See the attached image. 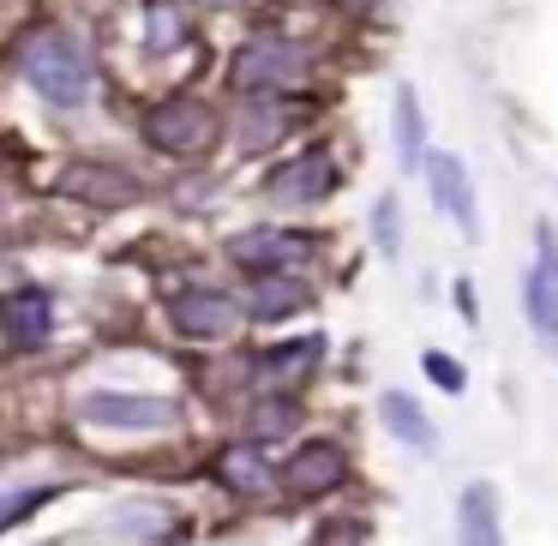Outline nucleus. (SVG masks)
Returning a JSON list of instances; mask_svg holds the SVG:
<instances>
[{"mask_svg":"<svg viewBox=\"0 0 558 546\" xmlns=\"http://www.w3.org/2000/svg\"><path fill=\"white\" fill-rule=\"evenodd\" d=\"M19 73H25V85L37 90V97L61 102V109L85 102V90H90V61H85V49H78V37H66V31H37V37L19 49Z\"/></svg>","mask_w":558,"mask_h":546,"instance_id":"1","label":"nucleus"},{"mask_svg":"<svg viewBox=\"0 0 558 546\" xmlns=\"http://www.w3.org/2000/svg\"><path fill=\"white\" fill-rule=\"evenodd\" d=\"M145 138L157 150H169V157H198V150H210V138H217V114L198 97H169L162 109H150Z\"/></svg>","mask_w":558,"mask_h":546,"instance_id":"2","label":"nucleus"},{"mask_svg":"<svg viewBox=\"0 0 558 546\" xmlns=\"http://www.w3.org/2000/svg\"><path fill=\"white\" fill-rule=\"evenodd\" d=\"M174 414L181 409L169 397H138V390H85L78 397V421L121 426V433H150V426H169Z\"/></svg>","mask_w":558,"mask_h":546,"instance_id":"3","label":"nucleus"},{"mask_svg":"<svg viewBox=\"0 0 558 546\" xmlns=\"http://www.w3.org/2000/svg\"><path fill=\"white\" fill-rule=\"evenodd\" d=\"M301 73H306V49L282 37H258L234 54V85L241 90H277V85H294Z\"/></svg>","mask_w":558,"mask_h":546,"instance_id":"4","label":"nucleus"},{"mask_svg":"<svg viewBox=\"0 0 558 546\" xmlns=\"http://www.w3.org/2000/svg\"><path fill=\"white\" fill-rule=\"evenodd\" d=\"M313 253H318V241L313 234H294V229H246L229 241V258L234 265H253L258 277H265V270H289Z\"/></svg>","mask_w":558,"mask_h":546,"instance_id":"5","label":"nucleus"},{"mask_svg":"<svg viewBox=\"0 0 558 546\" xmlns=\"http://www.w3.org/2000/svg\"><path fill=\"white\" fill-rule=\"evenodd\" d=\"M426 186H433V205L445 210V217L474 241V234H481V217H474V186H469V169H462V157H450V150H433V157H426Z\"/></svg>","mask_w":558,"mask_h":546,"instance_id":"6","label":"nucleus"},{"mask_svg":"<svg viewBox=\"0 0 558 546\" xmlns=\"http://www.w3.org/2000/svg\"><path fill=\"white\" fill-rule=\"evenodd\" d=\"M337 186V162H330V150H301V157L289 162V169L270 174V198L277 205H318V198Z\"/></svg>","mask_w":558,"mask_h":546,"instance_id":"7","label":"nucleus"},{"mask_svg":"<svg viewBox=\"0 0 558 546\" xmlns=\"http://www.w3.org/2000/svg\"><path fill=\"white\" fill-rule=\"evenodd\" d=\"M174 325L198 342H217L241 325V301H229L217 289H186V294H174Z\"/></svg>","mask_w":558,"mask_h":546,"instance_id":"8","label":"nucleus"},{"mask_svg":"<svg viewBox=\"0 0 558 546\" xmlns=\"http://www.w3.org/2000/svg\"><path fill=\"white\" fill-rule=\"evenodd\" d=\"M61 193L85 198V205H97V210H121L138 198V181L121 169H109V162H73V169L61 174Z\"/></svg>","mask_w":558,"mask_h":546,"instance_id":"9","label":"nucleus"},{"mask_svg":"<svg viewBox=\"0 0 558 546\" xmlns=\"http://www.w3.org/2000/svg\"><path fill=\"white\" fill-rule=\"evenodd\" d=\"M337 481H342V445L337 438H313V445H301L289 457V469H282V486H289L294 498H318V493H330Z\"/></svg>","mask_w":558,"mask_h":546,"instance_id":"10","label":"nucleus"},{"mask_svg":"<svg viewBox=\"0 0 558 546\" xmlns=\"http://www.w3.org/2000/svg\"><path fill=\"white\" fill-rule=\"evenodd\" d=\"M49 330H54L49 289H13V294H7V342H13L19 354L43 349V342H49Z\"/></svg>","mask_w":558,"mask_h":546,"instance_id":"11","label":"nucleus"},{"mask_svg":"<svg viewBox=\"0 0 558 546\" xmlns=\"http://www.w3.org/2000/svg\"><path fill=\"white\" fill-rule=\"evenodd\" d=\"M457 541L462 546H505V529H498V493L486 481L462 486V498H457Z\"/></svg>","mask_w":558,"mask_h":546,"instance_id":"12","label":"nucleus"},{"mask_svg":"<svg viewBox=\"0 0 558 546\" xmlns=\"http://www.w3.org/2000/svg\"><path fill=\"white\" fill-rule=\"evenodd\" d=\"M241 306L253 318H289V313H301V306H313V289L294 282L289 270H265V277L246 282V301Z\"/></svg>","mask_w":558,"mask_h":546,"instance_id":"13","label":"nucleus"},{"mask_svg":"<svg viewBox=\"0 0 558 546\" xmlns=\"http://www.w3.org/2000/svg\"><path fill=\"white\" fill-rule=\"evenodd\" d=\"M522 313H529V325L546 342H558V265L553 258H541L529 270V282H522Z\"/></svg>","mask_w":558,"mask_h":546,"instance_id":"14","label":"nucleus"},{"mask_svg":"<svg viewBox=\"0 0 558 546\" xmlns=\"http://www.w3.org/2000/svg\"><path fill=\"white\" fill-rule=\"evenodd\" d=\"M217 474H222V486H229V493H241V498H265L270 493V469H265V457H258L253 445L222 450Z\"/></svg>","mask_w":558,"mask_h":546,"instance_id":"15","label":"nucleus"},{"mask_svg":"<svg viewBox=\"0 0 558 546\" xmlns=\"http://www.w3.org/2000/svg\"><path fill=\"white\" fill-rule=\"evenodd\" d=\"M385 426L402 438V445H414V450H433L438 445V433H433V421L421 414V402L402 397V390H390V397H385Z\"/></svg>","mask_w":558,"mask_h":546,"instance_id":"16","label":"nucleus"},{"mask_svg":"<svg viewBox=\"0 0 558 546\" xmlns=\"http://www.w3.org/2000/svg\"><path fill=\"white\" fill-rule=\"evenodd\" d=\"M397 157L402 162H421V102H414L409 85L397 90Z\"/></svg>","mask_w":558,"mask_h":546,"instance_id":"17","label":"nucleus"},{"mask_svg":"<svg viewBox=\"0 0 558 546\" xmlns=\"http://www.w3.org/2000/svg\"><path fill=\"white\" fill-rule=\"evenodd\" d=\"M318 349H325L318 337L289 342V349H265V378H294V373H306V366L318 361Z\"/></svg>","mask_w":558,"mask_h":546,"instance_id":"18","label":"nucleus"},{"mask_svg":"<svg viewBox=\"0 0 558 546\" xmlns=\"http://www.w3.org/2000/svg\"><path fill=\"white\" fill-rule=\"evenodd\" d=\"M181 37H186V25H181V13H174V7H145V43L157 54H169V49H181Z\"/></svg>","mask_w":558,"mask_h":546,"instance_id":"19","label":"nucleus"},{"mask_svg":"<svg viewBox=\"0 0 558 546\" xmlns=\"http://www.w3.org/2000/svg\"><path fill=\"white\" fill-rule=\"evenodd\" d=\"M282 126H289V114H282L277 102H258V109H246V114H241V145H246V150H258V145H270V138H277Z\"/></svg>","mask_w":558,"mask_h":546,"instance_id":"20","label":"nucleus"},{"mask_svg":"<svg viewBox=\"0 0 558 546\" xmlns=\"http://www.w3.org/2000/svg\"><path fill=\"white\" fill-rule=\"evenodd\" d=\"M373 234H378V246H385V258L397 253V241H402L397 234V198H378L373 205Z\"/></svg>","mask_w":558,"mask_h":546,"instance_id":"21","label":"nucleus"},{"mask_svg":"<svg viewBox=\"0 0 558 546\" xmlns=\"http://www.w3.org/2000/svg\"><path fill=\"white\" fill-rule=\"evenodd\" d=\"M426 378H433V385L438 390H462V366L457 361H450V354H438V349H426Z\"/></svg>","mask_w":558,"mask_h":546,"instance_id":"22","label":"nucleus"},{"mask_svg":"<svg viewBox=\"0 0 558 546\" xmlns=\"http://www.w3.org/2000/svg\"><path fill=\"white\" fill-rule=\"evenodd\" d=\"M457 306H462V318L474 325V289H469V282H457Z\"/></svg>","mask_w":558,"mask_h":546,"instance_id":"23","label":"nucleus"},{"mask_svg":"<svg viewBox=\"0 0 558 546\" xmlns=\"http://www.w3.org/2000/svg\"><path fill=\"white\" fill-rule=\"evenodd\" d=\"M210 7H229V0H210Z\"/></svg>","mask_w":558,"mask_h":546,"instance_id":"24","label":"nucleus"}]
</instances>
